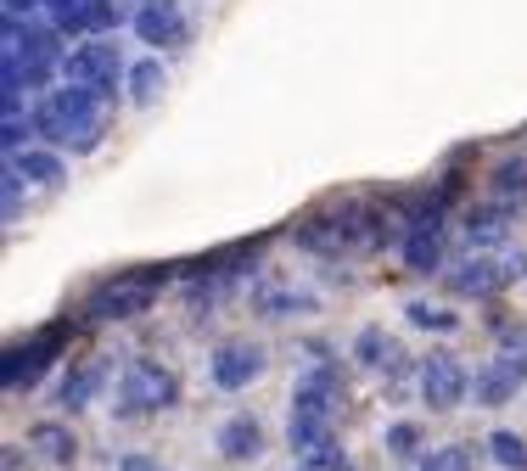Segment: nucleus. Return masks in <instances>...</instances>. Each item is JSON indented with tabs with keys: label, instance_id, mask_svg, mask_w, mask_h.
Listing matches in <instances>:
<instances>
[{
	"label": "nucleus",
	"instance_id": "f257e3e1",
	"mask_svg": "<svg viewBox=\"0 0 527 471\" xmlns=\"http://www.w3.org/2000/svg\"><path fill=\"white\" fill-rule=\"evenodd\" d=\"M225 449H230V455H253V449H258V427H247V421H236V427L225 432Z\"/></svg>",
	"mask_w": 527,
	"mask_h": 471
},
{
	"label": "nucleus",
	"instance_id": "f03ea898",
	"mask_svg": "<svg viewBox=\"0 0 527 471\" xmlns=\"http://www.w3.org/2000/svg\"><path fill=\"white\" fill-rule=\"evenodd\" d=\"M34 443H40L45 455H57V460H73V443L62 438V432H51V427H45V432H40V438H34Z\"/></svg>",
	"mask_w": 527,
	"mask_h": 471
},
{
	"label": "nucleus",
	"instance_id": "7ed1b4c3",
	"mask_svg": "<svg viewBox=\"0 0 527 471\" xmlns=\"http://www.w3.org/2000/svg\"><path fill=\"white\" fill-rule=\"evenodd\" d=\"M494 455L505 460V466H522V443L516 438H494Z\"/></svg>",
	"mask_w": 527,
	"mask_h": 471
},
{
	"label": "nucleus",
	"instance_id": "20e7f679",
	"mask_svg": "<svg viewBox=\"0 0 527 471\" xmlns=\"http://www.w3.org/2000/svg\"><path fill=\"white\" fill-rule=\"evenodd\" d=\"M427 471H466V460L460 455H438V460H427Z\"/></svg>",
	"mask_w": 527,
	"mask_h": 471
}]
</instances>
